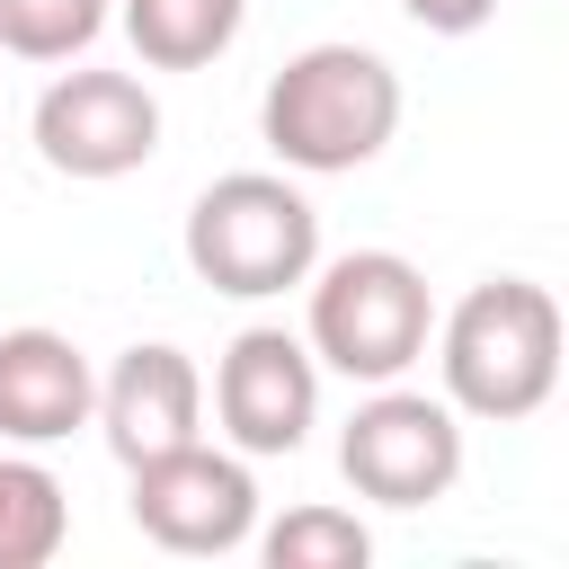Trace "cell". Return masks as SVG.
Returning <instances> with one entry per match:
<instances>
[{"instance_id": "6da1fadb", "label": "cell", "mask_w": 569, "mask_h": 569, "mask_svg": "<svg viewBox=\"0 0 569 569\" xmlns=\"http://www.w3.org/2000/svg\"><path fill=\"white\" fill-rule=\"evenodd\" d=\"M436 373H445V400L462 418H489V427H516L533 418L560 373H569V329H560V302L533 284V276H489L471 284L445 320H436Z\"/></svg>"}, {"instance_id": "7a4b0ae2", "label": "cell", "mask_w": 569, "mask_h": 569, "mask_svg": "<svg viewBox=\"0 0 569 569\" xmlns=\"http://www.w3.org/2000/svg\"><path fill=\"white\" fill-rule=\"evenodd\" d=\"M258 133L293 178H347L382 160L400 133V71L373 44H302L267 80Z\"/></svg>"}, {"instance_id": "3957f363", "label": "cell", "mask_w": 569, "mask_h": 569, "mask_svg": "<svg viewBox=\"0 0 569 569\" xmlns=\"http://www.w3.org/2000/svg\"><path fill=\"white\" fill-rule=\"evenodd\" d=\"M187 267L231 302L293 293L320 267V213L284 169H231L187 204Z\"/></svg>"}, {"instance_id": "277c9868", "label": "cell", "mask_w": 569, "mask_h": 569, "mask_svg": "<svg viewBox=\"0 0 569 569\" xmlns=\"http://www.w3.org/2000/svg\"><path fill=\"white\" fill-rule=\"evenodd\" d=\"M302 338L329 373L347 382H400L427 338H436V293L427 276L400 258V249H347L329 267H311V311H302Z\"/></svg>"}, {"instance_id": "5b68a950", "label": "cell", "mask_w": 569, "mask_h": 569, "mask_svg": "<svg viewBox=\"0 0 569 569\" xmlns=\"http://www.w3.org/2000/svg\"><path fill=\"white\" fill-rule=\"evenodd\" d=\"M338 471L356 498L373 507H436L462 480V409L445 391H400L373 382V400H356L347 436H338Z\"/></svg>"}, {"instance_id": "8992f818", "label": "cell", "mask_w": 569, "mask_h": 569, "mask_svg": "<svg viewBox=\"0 0 569 569\" xmlns=\"http://www.w3.org/2000/svg\"><path fill=\"white\" fill-rule=\"evenodd\" d=\"M124 516L142 542L178 551V560H222L240 542H258V480H249V453L240 445H178V453H151L133 462V489H124Z\"/></svg>"}, {"instance_id": "52a82bcc", "label": "cell", "mask_w": 569, "mask_h": 569, "mask_svg": "<svg viewBox=\"0 0 569 569\" xmlns=\"http://www.w3.org/2000/svg\"><path fill=\"white\" fill-rule=\"evenodd\" d=\"M160 151V98L151 80L133 71H62L44 98H36V160L53 178H80V187H107V178H133L142 160Z\"/></svg>"}, {"instance_id": "ba28073f", "label": "cell", "mask_w": 569, "mask_h": 569, "mask_svg": "<svg viewBox=\"0 0 569 569\" xmlns=\"http://www.w3.org/2000/svg\"><path fill=\"white\" fill-rule=\"evenodd\" d=\"M213 418L222 445H240L249 462H276L311 436L320 418V356L293 329H240L213 365Z\"/></svg>"}, {"instance_id": "9c48e42d", "label": "cell", "mask_w": 569, "mask_h": 569, "mask_svg": "<svg viewBox=\"0 0 569 569\" xmlns=\"http://www.w3.org/2000/svg\"><path fill=\"white\" fill-rule=\"evenodd\" d=\"M98 427H107V453L133 471L151 453H178L204 436V373L187 347L169 338H142L124 347L107 373H98Z\"/></svg>"}, {"instance_id": "30bf717a", "label": "cell", "mask_w": 569, "mask_h": 569, "mask_svg": "<svg viewBox=\"0 0 569 569\" xmlns=\"http://www.w3.org/2000/svg\"><path fill=\"white\" fill-rule=\"evenodd\" d=\"M98 418V373L62 329H0V445H62Z\"/></svg>"}, {"instance_id": "8fae6325", "label": "cell", "mask_w": 569, "mask_h": 569, "mask_svg": "<svg viewBox=\"0 0 569 569\" xmlns=\"http://www.w3.org/2000/svg\"><path fill=\"white\" fill-rule=\"evenodd\" d=\"M124 44L142 53V71H204L240 44L249 0H116Z\"/></svg>"}, {"instance_id": "7c38bea8", "label": "cell", "mask_w": 569, "mask_h": 569, "mask_svg": "<svg viewBox=\"0 0 569 569\" xmlns=\"http://www.w3.org/2000/svg\"><path fill=\"white\" fill-rule=\"evenodd\" d=\"M62 542H71V498H62V480H53L27 445H0V569H44Z\"/></svg>"}, {"instance_id": "4fadbf2b", "label": "cell", "mask_w": 569, "mask_h": 569, "mask_svg": "<svg viewBox=\"0 0 569 569\" xmlns=\"http://www.w3.org/2000/svg\"><path fill=\"white\" fill-rule=\"evenodd\" d=\"M267 569H365L373 560V533L356 507H284L267 533H258Z\"/></svg>"}, {"instance_id": "5bb4252c", "label": "cell", "mask_w": 569, "mask_h": 569, "mask_svg": "<svg viewBox=\"0 0 569 569\" xmlns=\"http://www.w3.org/2000/svg\"><path fill=\"white\" fill-rule=\"evenodd\" d=\"M116 0H0V53L18 62H71L98 44Z\"/></svg>"}, {"instance_id": "9a60e30c", "label": "cell", "mask_w": 569, "mask_h": 569, "mask_svg": "<svg viewBox=\"0 0 569 569\" xmlns=\"http://www.w3.org/2000/svg\"><path fill=\"white\" fill-rule=\"evenodd\" d=\"M427 36H480L489 18H498V0H400Z\"/></svg>"}]
</instances>
